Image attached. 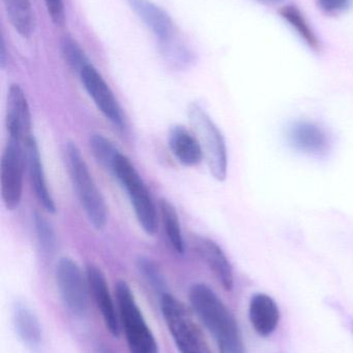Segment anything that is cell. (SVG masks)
<instances>
[{
    "mask_svg": "<svg viewBox=\"0 0 353 353\" xmlns=\"http://www.w3.org/2000/svg\"><path fill=\"white\" fill-rule=\"evenodd\" d=\"M189 300L203 325L217 340L221 353H245L236 317L209 285L196 283L191 286Z\"/></svg>",
    "mask_w": 353,
    "mask_h": 353,
    "instance_id": "1",
    "label": "cell"
},
{
    "mask_svg": "<svg viewBox=\"0 0 353 353\" xmlns=\"http://www.w3.org/2000/svg\"><path fill=\"white\" fill-rule=\"evenodd\" d=\"M133 10L155 35L164 58L175 68L192 63V52L182 41L171 18L149 0H128Z\"/></svg>",
    "mask_w": 353,
    "mask_h": 353,
    "instance_id": "2",
    "label": "cell"
},
{
    "mask_svg": "<svg viewBox=\"0 0 353 353\" xmlns=\"http://www.w3.org/2000/svg\"><path fill=\"white\" fill-rule=\"evenodd\" d=\"M66 161L70 181L89 223L95 230H103L107 223V205L76 143L66 144Z\"/></svg>",
    "mask_w": 353,
    "mask_h": 353,
    "instance_id": "3",
    "label": "cell"
},
{
    "mask_svg": "<svg viewBox=\"0 0 353 353\" xmlns=\"http://www.w3.org/2000/svg\"><path fill=\"white\" fill-rule=\"evenodd\" d=\"M115 301L120 329L124 331L130 353H160L159 344L126 281L120 280L116 283Z\"/></svg>",
    "mask_w": 353,
    "mask_h": 353,
    "instance_id": "4",
    "label": "cell"
},
{
    "mask_svg": "<svg viewBox=\"0 0 353 353\" xmlns=\"http://www.w3.org/2000/svg\"><path fill=\"white\" fill-rule=\"evenodd\" d=\"M161 310L180 353H213L190 311L175 296L169 292L162 294Z\"/></svg>",
    "mask_w": 353,
    "mask_h": 353,
    "instance_id": "5",
    "label": "cell"
},
{
    "mask_svg": "<svg viewBox=\"0 0 353 353\" xmlns=\"http://www.w3.org/2000/svg\"><path fill=\"white\" fill-rule=\"evenodd\" d=\"M111 172L126 191L137 220L145 234L155 236L158 232L157 209L136 168L126 155L120 153L114 161Z\"/></svg>",
    "mask_w": 353,
    "mask_h": 353,
    "instance_id": "6",
    "label": "cell"
},
{
    "mask_svg": "<svg viewBox=\"0 0 353 353\" xmlns=\"http://www.w3.org/2000/svg\"><path fill=\"white\" fill-rule=\"evenodd\" d=\"M188 118L195 136L200 143L203 157L207 159L211 175L216 180L223 182L227 176L228 155L221 130L197 103L189 105Z\"/></svg>",
    "mask_w": 353,
    "mask_h": 353,
    "instance_id": "7",
    "label": "cell"
},
{
    "mask_svg": "<svg viewBox=\"0 0 353 353\" xmlns=\"http://www.w3.org/2000/svg\"><path fill=\"white\" fill-rule=\"evenodd\" d=\"M58 292L64 306L76 316L86 314L89 286L86 276L70 257H61L55 268Z\"/></svg>",
    "mask_w": 353,
    "mask_h": 353,
    "instance_id": "8",
    "label": "cell"
},
{
    "mask_svg": "<svg viewBox=\"0 0 353 353\" xmlns=\"http://www.w3.org/2000/svg\"><path fill=\"white\" fill-rule=\"evenodd\" d=\"M26 165L24 146L8 141L1 157V196L4 205L14 211L20 205L23 193V174Z\"/></svg>",
    "mask_w": 353,
    "mask_h": 353,
    "instance_id": "9",
    "label": "cell"
},
{
    "mask_svg": "<svg viewBox=\"0 0 353 353\" xmlns=\"http://www.w3.org/2000/svg\"><path fill=\"white\" fill-rule=\"evenodd\" d=\"M79 77L85 90L106 119L118 130H124V117L122 108L113 91L97 68L89 63L81 70Z\"/></svg>",
    "mask_w": 353,
    "mask_h": 353,
    "instance_id": "10",
    "label": "cell"
},
{
    "mask_svg": "<svg viewBox=\"0 0 353 353\" xmlns=\"http://www.w3.org/2000/svg\"><path fill=\"white\" fill-rule=\"evenodd\" d=\"M6 130L8 141L24 146L32 138L30 108L24 91L19 85H10L6 103Z\"/></svg>",
    "mask_w": 353,
    "mask_h": 353,
    "instance_id": "11",
    "label": "cell"
},
{
    "mask_svg": "<svg viewBox=\"0 0 353 353\" xmlns=\"http://www.w3.org/2000/svg\"><path fill=\"white\" fill-rule=\"evenodd\" d=\"M86 277L89 292L103 317L104 323L109 333L117 338L120 335V316L116 301L114 302L105 275L102 270L93 263L86 267Z\"/></svg>",
    "mask_w": 353,
    "mask_h": 353,
    "instance_id": "12",
    "label": "cell"
},
{
    "mask_svg": "<svg viewBox=\"0 0 353 353\" xmlns=\"http://www.w3.org/2000/svg\"><path fill=\"white\" fill-rule=\"evenodd\" d=\"M287 139L296 150L312 157H323L331 146L327 132L314 122H294L288 128Z\"/></svg>",
    "mask_w": 353,
    "mask_h": 353,
    "instance_id": "13",
    "label": "cell"
},
{
    "mask_svg": "<svg viewBox=\"0 0 353 353\" xmlns=\"http://www.w3.org/2000/svg\"><path fill=\"white\" fill-rule=\"evenodd\" d=\"M25 161L30 176L31 185L35 190V196L44 209L49 213H55L56 205L53 197L50 193L46 180L45 171H44L43 161L39 153V145L35 137L30 139L25 145Z\"/></svg>",
    "mask_w": 353,
    "mask_h": 353,
    "instance_id": "14",
    "label": "cell"
},
{
    "mask_svg": "<svg viewBox=\"0 0 353 353\" xmlns=\"http://www.w3.org/2000/svg\"><path fill=\"white\" fill-rule=\"evenodd\" d=\"M195 248L224 290H231L234 285L233 271L221 247L211 239L197 236Z\"/></svg>",
    "mask_w": 353,
    "mask_h": 353,
    "instance_id": "15",
    "label": "cell"
},
{
    "mask_svg": "<svg viewBox=\"0 0 353 353\" xmlns=\"http://www.w3.org/2000/svg\"><path fill=\"white\" fill-rule=\"evenodd\" d=\"M12 323L23 345L31 352H39L43 343V332L32 309L24 303H17L12 310Z\"/></svg>",
    "mask_w": 353,
    "mask_h": 353,
    "instance_id": "16",
    "label": "cell"
},
{
    "mask_svg": "<svg viewBox=\"0 0 353 353\" xmlns=\"http://www.w3.org/2000/svg\"><path fill=\"white\" fill-rule=\"evenodd\" d=\"M249 315L251 325L263 337L271 335L279 325V307L271 296L265 294H256L252 296Z\"/></svg>",
    "mask_w": 353,
    "mask_h": 353,
    "instance_id": "17",
    "label": "cell"
},
{
    "mask_svg": "<svg viewBox=\"0 0 353 353\" xmlns=\"http://www.w3.org/2000/svg\"><path fill=\"white\" fill-rule=\"evenodd\" d=\"M168 145L174 157L187 167L199 165L204 157L198 139L184 126L174 125L170 128Z\"/></svg>",
    "mask_w": 353,
    "mask_h": 353,
    "instance_id": "18",
    "label": "cell"
},
{
    "mask_svg": "<svg viewBox=\"0 0 353 353\" xmlns=\"http://www.w3.org/2000/svg\"><path fill=\"white\" fill-rule=\"evenodd\" d=\"M160 214L168 243L178 254H184L186 252V242L182 236L180 217L175 208L167 199H161Z\"/></svg>",
    "mask_w": 353,
    "mask_h": 353,
    "instance_id": "19",
    "label": "cell"
},
{
    "mask_svg": "<svg viewBox=\"0 0 353 353\" xmlns=\"http://www.w3.org/2000/svg\"><path fill=\"white\" fill-rule=\"evenodd\" d=\"M8 20L19 34L28 39L35 30V14L29 0H3Z\"/></svg>",
    "mask_w": 353,
    "mask_h": 353,
    "instance_id": "20",
    "label": "cell"
},
{
    "mask_svg": "<svg viewBox=\"0 0 353 353\" xmlns=\"http://www.w3.org/2000/svg\"><path fill=\"white\" fill-rule=\"evenodd\" d=\"M280 14L309 48L315 51L321 50V41L300 8L294 6H286L280 10Z\"/></svg>",
    "mask_w": 353,
    "mask_h": 353,
    "instance_id": "21",
    "label": "cell"
},
{
    "mask_svg": "<svg viewBox=\"0 0 353 353\" xmlns=\"http://www.w3.org/2000/svg\"><path fill=\"white\" fill-rule=\"evenodd\" d=\"M89 145L95 159L104 168L112 171L114 161L120 153L115 145L101 134H93L89 139Z\"/></svg>",
    "mask_w": 353,
    "mask_h": 353,
    "instance_id": "22",
    "label": "cell"
},
{
    "mask_svg": "<svg viewBox=\"0 0 353 353\" xmlns=\"http://www.w3.org/2000/svg\"><path fill=\"white\" fill-rule=\"evenodd\" d=\"M137 269L140 275L144 278L145 281L153 288V290L160 292L161 296L167 292H166L167 284H166L165 277H164L159 265L153 259L146 256L139 257L137 261Z\"/></svg>",
    "mask_w": 353,
    "mask_h": 353,
    "instance_id": "23",
    "label": "cell"
},
{
    "mask_svg": "<svg viewBox=\"0 0 353 353\" xmlns=\"http://www.w3.org/2000/svg\"><path fill=\"white\" fill-rule=\"evenodd\" d=\"M35 228L37 241L43 252L52 253L56 246V236L53 228L41 214L35 213Z\"/></svg>",
    "mask_w": 353,
    "mask_h": 353,
    "instance_id": "24",
    "label": "cell"
},
{
    "mask_svg": "<svg viewBox=\"0 0 353 353\" xmlns=\"http://www.w3.org/2000/svg\"><path fill=\"white\" fill-rule=\"evenodd\" d=\"M62 52H64V57L66 63L74 72H78V74H80L81 70L85 66L89 64L84 52L77 45L74 39H64V45H62Z\"/></svg>",
    "mask_w": 353,
    "mask_h": 353,
    "instance_id": "25",
    "label": "cell"
},
{
    "mask_svg": "<svg viewBox=\"0 0 353 353\" xmlns=\"http://www.w3.org/2000/svg\"><path fill=\"white\" fill-rule=\"evenodd\" d=\"M352 0H317L319 8L330 16H337L352 6Z\"/></svg>",
    "mask_w": 353,
    "mask_h": 353,
    "instance_id": "26",
    "label": "cell"
},
{
    "mask_svg": "<svg viewBox=\"0 0 353 353\" xmlns=\"http://www.w3.org/2000/svg\"><path fill=\"white\" fill-rule=\"evenodd\" d=\"M48 12L56 25H62L66 20L64 0H45Z\"/></svg>",
    "mask_w": 353,
    "mask_h": 353,
    "instance_id": "27",
    "label": "cell"
},
{
    "mask_svg": "<svg viewBox=\"0 0 353 353\" xmlns=\"http://www.w3.org/2000/svg\"><path fill=\"white\" fill-rule=\"evenodd\" d=\"M257 1L260 2V3L267 4V6H274V4L280 3L283 0H257Z\"/></svg>",
    "mask_w": 353,
    "mask_h": 353,
    "instance_id": "28",
    "label": "cell"
},
{
    "mask_svg": "<svg viewBox=\"0 0 353 353\" xmlns=\"http://www.w3.org/2000/svg\"><path fill=\"white\" fill-rule=\"evenodd\" d=\"M97 353H113L109 348L105 347V346L101 345L97 347Z\"/></svg>",
    "mask_w": 353,
    "mask_h": 353,
    "instance_id": "29",
    "label": "cell"
},
{
    "mask_svg": "<svg viewBox=\"0 0 353 353\" xmlns=\"http://www.w3.org/2000/svg\"><path fill=\"white\" fill-rule=\"evenodd\" d=\"M352 333H353V323H352Z\"/></svg>",
    "mask_w": 353,
    "mask_h": 353,
    "instance_id": "30",
    "label": "cell"
}]
</instances>
